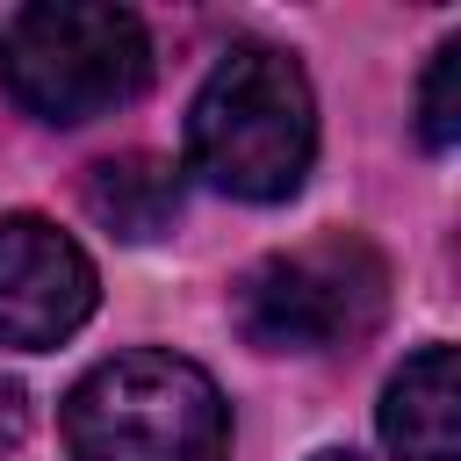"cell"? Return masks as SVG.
<instances>
[{
  "label": "cell",
  "instance_id": "4",
  "mask_svg": "<svg viewBox=\"0 0 461 461\" xmlns=\"http://www.w3.org/2000/svg\"><path fill=\"white\" fill-rule=\"evenodd\" d=\"M389 267L367 238H310L295 252H267L238 274L230 317L259 353H324L353 346L382 324Z\"/></svg>",
  "mask_w": 461,
  "mask_h": 461
},
{
  "label": "cell",
  "instance_id": "6",
  "mask_svg": "<svg viewBox=\"0 0 461 461\" xmlns=\"http://www.w3.org/2000/svg\"><path fill=\"white\" fill-rule=\"evenodd\" d=\"M382 439L403 461H461V367H454V346H425L389 375Z\"/></svg>",
  "mask_w": 461,
  "mask_h": 461
},
{
  "label": "cell",
  "instance_id": "2",
  "mask_svg": "<svg viewBox=\"0 0 461 461\" xmlns=\"http://www.w3.org/2000/svg\"><path fill=\"white\" fill-rule=\"evenodd\" d=\"M72 461H223L230 411L216 382L180 353H115L65 396Z\"/></svg>",
  "mask_w": 461,
  "mask_h": 461
},
{
  "label": "cell",
  "instance_id": "1",
  "mask_svg": "<svg viewBox=\"0 0 461 461\" xmlns=\"http://www.w3.org/2000/svg\"><path fill=\"white\" fill-rule=\"evenodd\" d=\"M187 158L238 202H288L317 158V101L288 50L238 43L187 108Z\"/></svg>",
  "mask_w": 461,
  "mask_h": 461
},
{
  "label": "cell",
  "instance_id": "5",
  "mask_svg": "<svg viewBox=\"0 0 461 461\" xmlns=\"http://www.w3.org/2000/svg\"><path fill=\"white\" fill-rule=\"evenodd\" d=\"M94 259L43 216H0V346L43 353L94 317Z\"/></svg>",
  "mask_w": 461,
  "mask_h": 461
},
{
  "label": "cell",
  "instance_id": "7",
  "mask_svg": "<svg viewBox=\"0 0 461 461\" xmlns=\"http://www.w3.org/2000/svg\"><path fill=\"white\" fill-rule=\"evenodd\" d=\"M79 194H86L94 223H108L115 238H158V230H173V216H180V173H173V158H158V151L94 158Z\"/></svg>",
  "mask_w": 461,
  "mask_h": 461
},
{
  "label": "cell",
  "instance_id": "8",
  "mask_svg": "<svg viewBox=\"0 0 461 461\" xmlns=\"http://www.w3.org/2000/svg\"><path fill=\"white\" fill-rule=\"evenodd\" d=\"M418 137L432 151H447L461 137V36H447L425 65V86H418Z\"/></svg>",
  "mask_w": 461,
  "mask_h": 461
},
{
  "label": "cell",
  "instance_id": "10",
  "mask_svg": "<svg viewBox=\"0 0 461 461\" xmlns=\"http://www.w3.org/2000/svg\"><path fill=\"white\" fill-rule=\"evenodd\" d=\"M310 461H360V454H346V447H324V454H310Z\"/></svg>",
  "mask_w": 461,
  "mask_h": 461
},
{
  "label": "cell",
  "instance_id": "3",
  "mask_svg": "<svg viewBox=\"0 0 461 461\" xmlns=\"http://www.w3.org/2000/svg\"><path fill=\"white\" fill-rule=\"evenodd\" d=\"M0 79L36 122H94L151 79V36L130 7L36 0L0 29Z\"/></svg>",
  "mask_w": 461,
  "mask_h": 461
},
{
  "label": "cell",
  "instance_id": "9",
  "mask_svg": "<svg viewBox=\"0 0 461 461\" xmlns=\"http://www.w3.org/2000/svg\"><path fill=\"white\" fill-rule=\"evenodd\" d=\"M29 425V403H22V382H0V447H14Z\"/></svg>",
  "mask_w": 461,
  "mask_h": 461
}]
</instances>
